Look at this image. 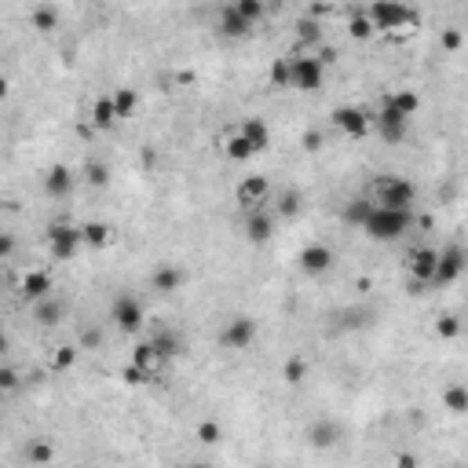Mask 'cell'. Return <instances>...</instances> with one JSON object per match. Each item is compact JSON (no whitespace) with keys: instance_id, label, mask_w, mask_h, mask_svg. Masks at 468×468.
Here are the masks:
<instances>
[{"instance_id":"49","label":"cell","mask_w":468,"mask_h":468,"mask_svg":"<svg viewBox=\"0 0 468 468\" xmlns=\"http://www.w3.org/2000/svg\"><path fill=\"white\" fill-rule=\"evenodd\" d=\"M304 147H307V150H318V132H307V136H304Z\"/></svg>"},{"instance_id":"47","label":"cell","mask_w":468,"mask_h":468,"mask_svg":"<svg viewBox=\"0 0 468 468\" xmlns=\"http://www.w3.org/2000/svg\"><path fill=\"white\" fill-rule=\"evenodd\" d=\"M395 465H399V468H417V458H413V453H399Z\"/></svg>"},{"instance_id":"14","label":"cell","mask_w":468,"mask_h":468,"mask_svg":"<svg viewBox=\"0 0 468 468\" xmlns=\"http://www.w3.org/2000/svg\"><path fill=\"white\" fill-rule=\"evenodd\" d=\"M245 234H249V242L264 245L271 234H275V216H271L267 209H253L249 219H245Z\"/></svg>"},{"instance_id":"17","label":"cell","mask_w":468,"mask_h":468,"mask_svg":"<svg viewBox=\"0 0 468 468\" xmlns=\"http://www.w3.org/2000/svg\"><path fill=\"white\" fill-rule=\"evenodd\" d=\"M161 362H165V359L158 355V348H154L150 341H143V344H136V348H132V366H136V370H143L147 377L158 373Z\"/></svg>"},{"instance_id":"26","label":"cell","mask_w":468,"mask_h":468,"mask_svg":"<svg viewBox=\"0 0 468 468\" xmlns=\"http://www.w3.org/2000/svg\"><path fill=\"white\" fill-rule=\"evenodd\" d=\"M150 344L158 348V355H161L165 362H168V359H176V355H179V348H183V344H179V336H176V333H168V330H165V333H158Z\"/></svg>"},{"instance_id":"18","label":"cell","mask_w":468,"mask_h":468,"mask_svg":"<svg viewBox=\"0 0 468 468\" xmlns=\"http://www.w3.org/2000/svg\"><path fill=\"white\" fill-rule=\"evenodd\" d=\"M150 285H154V289H158V293H176L179 285H183V271H179L176 264H161L158 271H154Z\"/></svg>"},{"instance_id":"23","label":"cell","mask_w":468,"mask_h":468,"mask_svg":"<svg viewBox=\"0 0 468 468\" xmlns=\"http://www.w3.org/2000/svg\"><path fill=\"white\" fill-rule=\"evenodd\" d=\"M92 125L96 128H114L117 125V107H114V96H102L96 107H92Z\"/></svg>"},{"instance_id":"30","label":"cell","mask_w":468,"mask_h":468,"mask_svg":"<svg viewBox=\"0 0 468 468\" xmlns=\"http://www.w3.org/2000/svg\"><path fill=\"white\" fill-rule=\"evenodd\" d=\"M81 242H88V245H107V242H110V227H107V224H84V227H81Z\"/></svg>"},{"instance_id":"20","label":"cell","mask_w":468,"mask_h":468,"mask_svg":"<svg viewBox=\"0 0 468 468\" xmlns=\"http://www.w3.org/2000/svg\"><path fill=\"white\" fill-rule=\"evenodd\" d=\"M242 136L249 139V147H253L256 154L271 147V128H267L264 121H260V117H249V121L242 125Z\"/></svg>"},{"instance_id":"25","label":"cell","mask_w":468,"mask_h":468,"mask_svg":"<svg viewBox=\"0 0 468 468\" xmlns=\"http://www.w3.org/2000/svg\"><path fill=\"white\" fill-rule=\"evenodd\" d=\"M370 213H373V201L370 198H359V201H351L348 209H344V219H348L351 227H362L370 219Z\"/></svg>"},{"instance_id":"27","label":"cell","mask_w":468,"mask_h":468,"mask_svg":"<svg viewBox=\"0 0 468 468\" xmlns=\"http://www.w3.org/2000/svg\"><path fill=\"white\" fill-rule=\"evenodd\" d=\"M388 99L395 102V110H399L402 117H413V114L421 110V96H417V92H410V88H406V92H395V96H388Z\"/></svg>"},{"instance_id":"43","label":"cell","mask_w":468,"mask_h":468,"mask_svg":"<svg viewBox=\"0 0 468 468\" xmlns=\"http://www.w3.org/2000/svg\"><path fill=\"white\" fill-rule=\"evenodd\" d=\"M271 77H275V84H289V59H278Z\"/></svg>"},{"instance_id":"39","label":"cell","mask_w":468,"mask_h":468,"mask_svg":"<svg viewBox=\"0 0 468 468\" xmlns=\"http://www.w3.org/2000/svg\"><path fill=\"white\" fill-rule=\"evenodd\" d=\"M234 8H238V11H242V15L249 19V22L264 19V4H260V0H238V4H234Z\"/></svg>"},{"instance_id":"10","label":"cell","mask_w":468,"mask_h":468,"mask_svg":"<svg viewBox=\"0 0 468 468\" xmlns=\"http://www.w3.org/2000/svg\"><path fill=\"white\" fill-rule=\"evenodd\" d=\"M253 336H256V322L253 318H231L224 326V333H219V344L231 348V351H242V348L253 344Z\"/></svg>"},{"instance_id":"44","label":"cell","mask_w":468,"mask_h":468,"mask_svg":"<svg viewBox=\"0 0 468 468\" xmlns=\"http://www.w3.org/2000/svg\"><path fill=\"white\" fill-rule=\"evenodd\" d=\"M125 381H128V384H143V381H147V373L136 370V366H128V370H125Z\"/></svg>"},{"instance_id":"6","label":"cell","mask_w":468,"mask_h":468,"mask_svg":"<svg viewBox=\"0 0 468 468\" xmlns=\"http://www.w3.org/2000/svg\"><path fill=\"white\" fill-rule=\"evenodd\" d=\"M48 249L55 260H73L81 249V231L70 224H51L48 227Z\"/></svg>"},{"instance_id":"34","label":"cell","mask_w":468,"mask_h":468,"mask_svg":"<svg viewBox=\"0 0 468 468\" xmlns=\"http://www.w3.org/2000/svg\"><path fill=\"white\" fill-rule=\"evenodd\" d=\"M55 22H59V11L55 8L41 4V8L33 11V26H37V30H55Z\"/></svg>"},{"instance_id":"32","label":"cell","mask_w":468,"mask_h":468,"mask_svg":"<svg viewBox=\"0 0 468 468\" xmlns=\"http://www.w3.org/2000/svg\"><path fill=\"white\" fill-rule=\"evenodd\" d=\"M227 154H231L234 161H245V158H253L256 150L249 147V139H245V136L238 132V136H231V139H227Z\"/></svg>"},{"instance_id":"19","label":"cell","mask_w":468,"mask_h":468,"mask_svg":"<svg viewBox=\"0 0 468 468\" xmlns=\"http://www.w3.org/2000/svg\"><path fill=\"white\" fill-rule=\"evenodd\" d=\"M44 190L51 194V198H66V194L73 190V176H70V168L66 165H55L48 172V179H44Z\"/></svg>"},{"instance_id":"45","label":"cell","mask_w":468,"mask_h":468,"mask_svg":"<svg viewBox=\"0 0 468 468\" xmlns=\"http://www.w3.org/2000/svg\"><path fill=\"white\" fill-rule=\"evenodd\" d=\"M315 59L322 62V66H326V62H333V59H336V48H330V44H322V48H318V55H315Z\"/></svg>"},{"instance_id":"50","label":"cell","mask_w":468,"mask_h":468,"mask_svg":"<svg viewBox=\"0 0 468 468\" xmlns=\"http://www.w3.org/2000/svg\"><path fill=\"white\" fill-rule=\"evenodd\" d=\"M187 468H198V465H187Z\"/></svg>"},{"instance_id":"37","label":"cell","mask_w":468,"mask_h":468,"mask_svg":"<svg viewBox=\"0 0 468 468\" xmlns=\"http://www.w3.org/2000/svg\"><path fill=\"white\" fill-rule=\"evenodd\" d=\"M278 213H282V216H296V213H300V194H296V190H285L282 201H278Z\"/></svg>"},{"instance_id":"15","label":"cell","mask_w":468,"mask_h":468,"mask_svg":"<svg viewBox=\"0 0 468 468\" xmlns=\"http://www.w3.org/2000/svg\"><path fill=\"white\" fill-rule=\"evenodd\" d=\"M22 296L33 304H41L51 296V275H44V271H30V275L22 278Z\"/></svg>"},{"instance_id":"33","label":"cell","mask_w":468,"mask_h":468,"mask_svg":"<svg viewBox=\"0 0 468 468\" xmlns=\"http://www.w3.org/2000/svg\"><path fill=\"white\" fill-rule=\"evenodd\" d=\"M348 26H351V37H359V41H366V37L373 33V22H370V15H366V11H355Z\"/></svg>"},{"instance_id":"31","label":"cell","mask_w":468,"mask_h":468,"mask_svg":"<svg viewBox=\"0 0 468 468\" xmlns=\"http://www.w3.org/2000/svg\"><path fill=\"white\" fill-rule=\"evenodd\" d=\"M136 92H132V88H117V92H114V107H117V117H128V114H132L136 110Z\"/></svg>"},{"instance_id":"4","label":"cell","mask_w":468,"mask_h":468,"mask_svg":"<svg viewBox=\"0 0 468 468\" xmlns=\"http://www.w3.org/2000/svg\"><path fill=\"white\" fill-rule=\"evenodd\" d=\"M322 73H326V66L315 55L289 59V88H296V92H315V88H322Z\"/></svg>"},{"instance_id":"46","label":"cell","mask_w":468,"mask_h":468,"mask_svg":"<svg viewBox=\"0 0 468 468\" xmlns=\"http://www.w3.org/2000/svg\"><path fill=\"white\" fill-rule=\"evenodd\" d=\"M0 384H4V388H8V392H11V388H15V384H19V377H15V370H4V373H0Z\"/></svg>"},{"instance_id":"11","label":"cell","mask_w":468,"mask_h":468,"mask_svg":"<svg viewBox=\"0 0 468 468\" xmlns=\"http://www.w3.org/2000/svg\"><path fill=\"white\" fill-rule=\"evenodd\" d=\"M267 194H271L267 176H249V179H242V183H238V205H242V209H249V213L264 209Z\"/></svg>"},{"instance_id":"41","label":"cell","mask_w":468,"mask_h":468,"mask_svg":"<svg viewBox=\"0 0 468 468\" xmlns=\"http://www.w3.org/2000/svg\"><path fill=\"white\" fill-rule=\"evenodd\" d=\"M73 359H77V348H59L55 359H51V366H55V370H70Z\"/></svg>"},{"instance_id":"5","label":"cell","mask_w":468,"mask_h":468,"mask_svg":"<svg viewBox=\"0 0 468 468\" xmlns=\"http://www.w3.org/2000/svg\"><path fill=\"white\" fill-rule=\"evenodd\" d=\"M366 15H370V22H373V30H399V26H417V11L399 8V4H388V0L373 4Z\"/></svg>"},{"instance_id":"28","label":"cell","mask_w":468,"mask_h":468,"mask_svg":"<svg viewBox=\"0 0 468 468\" xmlns=\"http://www.w3.org/2000/svg\"><path fill=\"white\" fill-rule=\"evenodd\" d=\"M26 458H30V465H48L51 458H55V450H51L48 439H30V447H26Z\"/></svg>"},{"instance_id":"35","label":"cell","mask_w":468,"mask_h":468,"mask_svg":"<svg viewBox=\"0 0 468 468\" xmlns=\"http://www.w3.org/2000/svg\"><path fill=\"white\" fill-rule=\"evenodd\" d=\"M84 176H88V183H92V187H107V179H110V172H107V165H102V161H84Z\"/></svg>"},{"instance_id":"13","label":"cell","mask_w":468,"mask_h":468,"mask_svg":"<svg viewBox=\"0 0 468 468\" xmlns=\"http://www.w3.org/2000/svg\"><path fill=\"white\" fill-rule=\"evenodd\" d=\"M330 264H333V249H330V245H322V242L307 245V249L300 253V267L307 271V275H326Z\"/></svg>"},{"instance_id":"3","label":"cell","mask_w":468,"mask_h":468,"mask_svg":"<svg viewBox=\"0 0 468 468\" xmlns=\"http://www.w3.org/2000/svg\"><path fill=\"white\" fill-rule=\"evenodd\" d=\"M373 125H377V136H381L384 143H402L406 132H410V117H402L392 99H381V110H377Z\"/></svg>"},{"instance_id":"2","label":"cell","mask_w":468,"mask_h":468,"mask_svg":"<svg viewBox=\"0 0 468 468\" xmlns=\"http://www.w3.org/2000/svg\"><path fill=\"white\" fill-rule=\"evenodd\" d=\"M410 224H413V216H410V213L377 209V205H373V213H370L366 224H362V231H366L373 242H395V238H402V234L410 231Z\"/></svg>"},{"instance_id":"21","label":"cell","mask_w":468,"mask_h":468,"mask_svg":"<svg viewBox=\"0 0 468 468\" xmlns=\"http://www.w3.org/2000/svg\"><path fill=\"white\" fill-rule=\"evenodd\" d=\"M62 315H66V304H62L59 296H48V300H41L33 307V318L41 322V326H55Z\"/></svg>"},{"instance_id":"22","label":"cell","mask_w":468,"mask_h":468,"mask_svg":"<svg viewBox=\"0 0 468 468\" xmlns=\"http://www.w3.org/2000/svg\"><path fill=\"white\" fill-rule=\"evenodd\" d=\"M307 435H311V447H318V450H330V447H336V439H341L333 421H315Z\"/></svg>"},{"instance_id":"42","label":"cell","mask_w":468,"mask_h":468,"mask_svg":"<svg viewBox=\"0 0 468 468\" xmlns=\"http://www.w3.org/2000/svg\"><path fill=\"white\" fill-rule=\"evenodd\" d=\"M461 44H465L461 30H453V26H450V30H443V48H447V51H458Z\"/></svg>"},{"instance_id":"1","label":"cell","mask_w":468,"mask_h":468,"mask_svg":"<svg viewBox=\"0 0 468 468\" xmlns=\"http://www.w3.org/2000/svg\"><path fill=\"white\" fill-rule=\"evenodd\" d=\"M377 209H395V213H413V201H417V187L410 179L399 176H381L373 179V198Z\"/></svg>"},{"instance_id":"36","label":"cell","mask_w":468,"mask_h":468,"mask_svg":"<svg viewBox=\"0 0 468 468\" xmlns=\"http://www.w3.org/2000/svg\"><path fill=\"white\" fill-rule=\"evenodd\" d=\"M304 377H307V362L304 359H289V362H285V381H289V384H304Z\"/></svg>"},{"instance_id":"48","label":"cell","mask_w":468,"mask_h":468,"mask_svg":"<svg viewBox=\"0 0 468 468\" xmlns=\"http://www.w3.org/2000/svg\"><path fill=\"white\" fill-rule=\"evenodd\" d=\"M81 344H88V348H96V344H99V330H88V333L81 336Z\"/></svg>"},{"instance_id":"8","label":"cell","mask_w":468,"mask_h":468,"mask_svg":"<svg viewBox=\"0 0 468 468\" xmlns=\"http://www.w3.org/2000/svg\"><path fill=\"white\" fill-rule=\"evenodd\" d=\"M465 264H468V253L461 249V245H447V249L439 253V271H435L432 285H450L465 271Z\"/></svg>"},{"instance_id":"38","label":"cell","mask_w":468,"mask_h":468,"mask_svg":"<svg viewBox=\"0 0 468 468\" xmlns=\"http://www.w3.org/2000/svg\"><path fill=\"white\" fill-rule=\"evenodd\" d=\"M435 333H439V336H447V341H450V336H458V333H461V322L453 318V315H443V318L435 322Z\"/></svg>"},{"instance_id":"29","label":"cell","mask_w":468,"mask_h":468,"mask_svg":"<svg viewBox=\"0 0 468 468\" xmlns=\"http://www.w3.org/2000/svg\"><path fill=\"white\" fill-rule=\"evenodd\" d=\"M296 33H300V41H304V44H318V48H322V26H318L315 19H311V15L296 22Z\"/></svg>"},{"instance_id":"16","label":"cell","mask_w":468,"mask_h":468,"mask_svg":"<svg viewBox=\"0 0 468 468\" xmlns=\"http://www.w3.org/2000/svg\"><path fill=\"white\" fill-rule=\"evenodd\" d=\"M249 30H253V22L245 19V15H242V11L234 8V4L219 11V33H224V37H245Z\"/></svg>"},{"instance_id":"40","label":"cell","mask_w":468,"mask_h":468,"mask_svg":"<svg viewBox=\"0 0 468 468\" xmlns=\"http://www.w3.org/2000/svg\"><path fill=\"white\" fill-rule=\"evenodd\" d=\"M198 439H201V443H209V447L219 443V424L216 421H201L198 424Z\"/></svg>"},{"instance_id":"9","label":"cell","mask_w":468,"mask_h":468,"mask_svg":"<svg viewBox=\"0 0 468 468\" xmlns=\"http://www.w3.org/2000/svg\"><path fill=\"white\" fill-rule=\"evenodd\" d=\"M406 264H410V275L424 282V285H432L435 278V271H439V249H432V245H421V249H413L406 256Z\"/></svg>"},{"instance_id":"12","label":"cell","mask_w":468,"mask_h":468,"mask_svg":"<svg viewBox=\"0 0 468 468\" xmlns=\"http://www.w3.org/2000/svg\"><path fill=\"white\" fill-rule=\"evenodd\" d=\"M110 315H114V322H117L125 333H139V326H143V307H139L136 296H117Z\"/></svg>"},{"instance_id":"7","label":"cell","mask_w":468,"mask_h":468,"mask_svg":"<svg viewBox=\"0 0 468 468\" xmlns=\"http://www.w3.org/2000/svg\"><path fill=\"white\" fill-rule=\"evenodd\" d=\"M333 125L341 128L344 136L362 139V136L373 128V117H370L366 110H359V107H336V110H333Z\"/></svg>"},{"instance_id":"24","label":"cell","mask_w":468,"mask_h":468,"mask_svg":"<svg viewBox=\"0 0 468 468\" xmlns=\"http://www.w3.org/2000/svg\"><path fill=\"white\" fill-rule=\"evenodd\" d=\"M443 406L450 413H468V384H450L443 392Z\"/></svg>"}]
</instances>
